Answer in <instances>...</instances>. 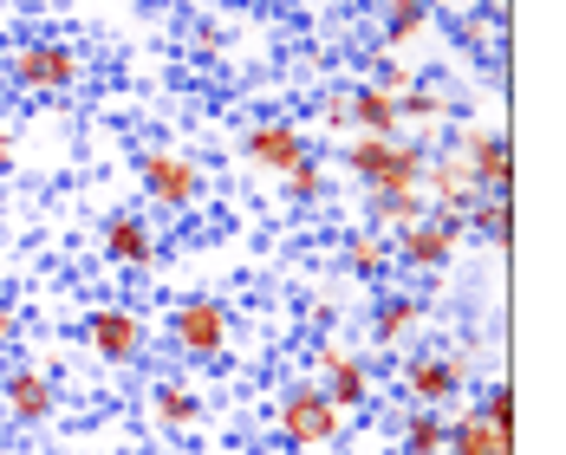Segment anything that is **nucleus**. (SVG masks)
Masks as SVG:
<instances>
[{
  "label": "nucleus",
  "mask_w": 566,
  "mask_h": 455,
  "mask_svg": "<svg viewBox=\"0 0 566 455\" xmlns=\"http://www.w3.org/2000/svg\"><path fill=\"white\" fill-rule=\"evenodd\" d=\"M164 339L182 364H222L241 339V313L222 293H176L164 306Z\"/></svg>",
  "instance_id": "obj_1"
},
{
  "label": "nucleus",
  "mask_w": 566,
  "mask_h": 455,
  "mask_svg": "<svg viewBox=\"0 0 566 455\" xmlns=\"http://www.w3.org/2000/svg\"><path fill=\"white\" fill-rule=\"evenodd\" d=\"M268 423H274L281 449H293V455H339L345 436H352V416L313 378H293L281 398H274V416Z\"/></svg>",
  "instance_id": "obj_2"
},
{
  "label": "nucleus",
  "mask_w": 566,
  "mask_h": 455,
  "mask_svg": "<svg viewBox=\"0 0 566 455\" xmlns=\"http://www.w3.org/2000/svg\"><path fill=\"white\" fill-rule=\"evenodd\" d=\"M137 189H144V202L157 209V215H196L202 202H209V170H202V157L196 150H182V144H144L137 150Z\"/></svg>",
  "instance_id": "obj_3"
},
{
  "label": "nucleus",
  "mask_w": 566,
  "mask_h": 455,
  "mask_svg": "<svg viewBox=\"0 0 566 455\" xmlns=\"http://www.w3.org/2000/svg\"><path fill=\"white\" fill-rule=\"evenodd\" d=\"M339 170L378 195V189H423V170H430V144L423 137H345Z\"/></svg>",
  "instance_id": "obj_4"
},
{
  "label": "nucleus",
  "mask_w": 566,
  "mask_h": 455,
  "mask_svg": "<svg viewBox=\"0 0 566 455\" xmlns=\"http://www.w3.org/2000/svg\"><path fill=\"white\" fill-rule=\"evenodd\" d=\"M85 53L72 46V40H20V46H7V65H0V78L13 85V92H27V98H59V92H78L85 85Z\"/></svg>",
  "instance_id": "obj_5"
},
{
  "label": "nucleus",
  "mask_w": 566,
  "mask_h": 455,
  "mask_svg": "<svg viewBox=\"0 0 566 455\" xmlns=\"http://www.w3.org/2000/svg\"><path fill=\"white\" fill-rule=\"evenodd\" d=\"M462 241H469L462 215L430 209V215H417L403 234H391V267H403L410 281H450L455 261H462Z\"/></svg>",
  "instance_id": "obj_6"
},
{
  "label": "nucleus",
  "mask_w": 566,
  "mask_h": 455,
  "mask_svg": "<svg viewBox=\"0 0 566 455\" xmlns=\"http://www.w3.org/2000/svg\"><path fill=\"white\" fill-rule=\"evenodd\" d=\"M450 157L469 170L475 195H509V182H514V144H509V124H502V112L462 117V124L450 130Z\"/></svg>",
  "instance_id": "obj_7"
},
{
  "label": "nucleus",
  "mask_w": 566,
  "mask_h": 455,
  "mask_svg": "<svg viewBox=\"0 0 566 455\" xmlns=\"http://www.w3.org/2000/svg\"><path fill=\"white\" fill-rule=\"evenodd\" d=\"M78 332H85V351H92L98 364L130 371V364H144V351H150V313H144L137 299H98V306H85Z\"/></svg>",
  "instance_id": "obj_8"
},
{
  "label": "nucleus",
  "mask_w": 566,
  "mask_h": 455,
  "mask_svg": "<svg viewBox=\"0 0 566 455\" xmlns=\"http://www.w3.org/2000/svg\"><path fill=\"white\" fill-rule=\"evenodd\" d=\"M469 378L475 371L462 351H403V364H397V391L417 410H443V416L469 398Z\"/></svg>",
  "instance_id": "obj_9"
},
{
  "label": "nucleus",
  "mask_w": 566,
  "mask_h": 455,
  "mask_svg": "<svg viewBox=\"0 0 566 455\" xmlns=\"http://www.w3.org/2000/svg\"><path fill=\"white\" fill-rule=\"evenodd\" d=\"M0 416H7L20 436H40L59 416V378L46 364H33V358L7 364V371H0Z\"/></svg>",
  "instance_id": "obj_10"
},
{
  "label": "nucleus",
  "mask_w": 566,
  "mask_h": 455,
  "mask_svg": "<svg viewBox=\"0 0 566 455\" xmlns=\"http://www.w3.org/2000/svg\"><path fill=\"white\" fill-rule=\"evenodd\" d=\"M306 378H313L326 398L339 403L345 416H352V410H371V398H378V378H371V364H365L352 345H339V339H319V345H313V358H306Z\"/></svg>",
  "instance_id": "obj_11"
},
{
  "label": "nucleus",
  "mask_w": 566,
  "mask_h": 455,
  "mask_svg": "<svg viewBox=\"0 0 566 455\" xmlns=\"http://www.w3.org/2000/svg\"><path fill=\"white\" fill-rule=\"evenodd\" d=\"M313 157V144H306V124L300 117H254L248 130H241V163L254 176H274L281 182L286 170H300Z\"/></svg>",
  "instance_id": "obj_12"
},
{
  "label": "nucleus",
  "mask_w": 566,
  "mask_h": 455,
  "mask_svg": "<svg viewBox=\"0 0 566 455\" xmlns=\"http://www.w3.org/2000/svg\"><path fill=\"white\" fill-rule=\"evenodd\" d=\"M430 326V299L410 293V286H378L371 306H365V339L378 351H410Z\"/></svg>",
  "instance_id": "obj_13"
},
{
  "label": "nucleus",
  "mask_w": 566,
  "mask_h": 455,
  "mask_svg": "<svg viewBox=\"0 0 566 455\" xmlns=\"http://www.w3.org/2000/svg\"><path fill=\"white\" fill-rule=\"evenodd\" d=\"M98 254H105V267H117V274H150L157 267V222L144 209H105Z\"/></svg>",
  "instance_id": "obj_14"
},
{
  "label": "nucleus",
  "mask_w": 566,
  "mask_h": 455,
  "mask_svg": "<svg viewBox=\"0 0 566 455\" xmlns=\"http://www.w3.org/2000/svg\"><path fill=\"white\" fill-rule=\"evenodd\" d=\"M423 202H430V209H443V215H469V209H475V182H469V170L455 163L450 150H430Z\"/></svg>",
  "instance_id": "obj_15"
},
{
  "label": "nucleus",
  "mask_w": 566,
  "mask_h": 455,
  "mask_svg": "<svg viewBox=\"0 0 566 455\" xmlns=\"http://www.w3.org/2000/svg\"><path fill=\"white\" fill-rule=\"evenodd\" d=\"M345 117H352V137H403V130H397V98L378 92L371 78L345 85Z\"/></svg>",
  "instance_id": "obj_16"
},
{
  "label": "nucleus",
  "mask_w": 566,
  "mask_h": 455,
  "mask_svg": "<svg viewBox=\"0 0 566 455\" xmlns=\"http://www.w3.org/2000/svg\"><path fill=\"white\" fill-rule=\"evenodd\" d=\"M202 423V398H196V384L189 378H164L157 391H150V430H164V436H189Z\"/></svg>",
  "instance_id": "obj_17"
},
{
  "label": "nucleus",
  "mask_w": 566,
  "mask_h": 455,
  "mask_svg": "<svg viewBox=\"0 0 566 455\" xmlns=\"http://www.w3.org/2000/svg\"><path fill=\"white\" fill-rule=\"evenodd\" d=\"M437 27V13L423 7V0H385V13H378V53H410L423 33Z\"/></svg>",
  "instance_id": "obj_18"
},
{
  "label": "nucleus",
  "mask_w": 566,
  "mask_h": 455,
  "mask_svg": "<svg viewBox=\"0 0 566 455\" xmlns=\"http://www.w3.org/2000/svg\"><path fill=\"white\" fill-rule=\"evenodd\" d=\"M417 215H430L423 189H378V195H365V228H371V234H385V241L403 234Z\"/></svg>",
  "instance_id": "obj_19"
},
{
  "label": "nucleus",
  "mask_w": 566,
  "mask_h": 455,
  "mask_svg": "<svg viewBox=\"0 0 566 455\" xmlns=\"http://www.w3.org/2000/svg\"><path fill=\"white\" fill-rule=\"evenodd\" d=\"M450 124V92L443 85H410V92H397V130L410 137V130H423V144H430V130H443Z\"/></svg>",
  "instance_id": "obj_20"
},
{
  "label": "nucleus",
  "mask_w": 566,
  "mask_h": 455,
  "mask_svg": "<svg viewBox=\"0 0 566 455\" xmlns=\"http://www.w3.org/2000/svg\"><path fill=\"white\" fill-rule=\"evenodd\" d=\"M443 455H514V436L495 430V423H482V410H455Z\"/></svg>",
  "instance_id": "obj_21"
},
{
  "label": "nucleus",
  "mask_w": 566,
  "mask_h": 455,
  "mask_svg": "<svg viewBox=\"0 0 566 455\" xmlns=\"http://www.w3.org/2000/svg\"><path fill=\"white\" fill-rule=\"evenodd\" d=\"M339 267L352 281H385V274H391V241L371 234V228H352L339 241Z\"/></svg>",
  "instance_id": "obj_22"
},
{
  "label": "nucleus",
  "mask_w": 566,
  "mask_h": 455,
  "mask_svg": "<svg viewBox=\"0 0 566 455\" xmlns=\"http://www.w3.org/2000/svg\"><path fill=\"white\" fill-rule=\"evenodd\" d=\"M443 443H450V416L443 410H403L397 416V455H443Z\"/></svg>",
  "instance_id": "obj_23"
},
{
  "label": "nucleus",
  "mask_w": 566,
  "mask_h": 455,
  "mask_svg": "<svg viewBox=\"0 0 566 455\" xmlns=\"http://www.w3.org/2000/svg\"><path fill=\"white\" fill-rule=\"evenodd\" d=\"M462 228H475V234L489 241V254H495V261H509V241H514V209H509V195H475V209L462 215Z\"/></svg>",
  "instance_id": "obj_24"
},
{
  "label": "nucleus",
  "mask_w": 566,
  "mask_h": 455,
  "mask_svg": "<svg viewBox=\"0 0 566 455\" xmlns=\"http://www.w3.org/2000/svg\"><path fill=\"white\" fill-rule=\"evenodd\" d=\"M326 195H333V163H319V157L281 176V202H293V209H319Z\"/></svg>",
  "instance_id": "obj_25"
},
{
  "label": "nucleus",
  "mask_w": 566,
  "mask_h": 455,
  "mask_svg": "<svg viewBox=\"0 0 566 455\" xmlns=\"http://www.w3.org/2000/svg\"><path fill=\"white\" fill-rule=\"evenodd\" d=\"M475 410H482V423H495V430H509L514 436V384H509V371L482 384V403H475Z\"/></svg>",
  "instance_id": "obj_26"
},
{
  "label": "nucleus",
  "mask_w": 566,
  "mask_h": 455,
  "mask_svg": "<svg viewBox=\"0 0 566 455\" xmlns=\"http://www.w3.org/2000/svg\"><path fill=\"white\" fill-rule=\"evenodd\" d=\"M371 85H378V92H410V85H417V65H410V59H397V53H378V46H371Z\"/></svg>",
  "instance_id": "obj_27"
},
{
  "label": "nucleus",
  "mask_w": 566,
  "mask_h": 455,
  "mask_svg": "<svg viewBox=\"0 0 566 455\" xmlns=\"http://www.w3.org/2000/svg\"><path fill=\"white\" fill-rule=\"evenodd\" d=\"M20 339H27V313H20V299L0 293V351H13Z\"/></svg>",
  "instance_id": "obj_28"
},
{
  "label": "nucleus",
  "mask_w": 566,
  "mask_h": 455,
  "mask_svg": "<svg viewBox=\"0 0 566 455\" xmlns=\"http://www.w3.org/2000/svg\"><path fill=\"white\" fill-rule=\"evenodd\" d=\"M313 112H319V124H326V130H345V137H352V117H345V92H319V105H313Z\"/></svg>",
  "instance_id": "obj_29"
},
{
  "label": "nucleus",
  "mask_w": 566,
  "mask_h": 455,
  "mask_svg": "<svg viewBox=\"0 0 566 455\" xmlns=\"http://www.w3.org/2000/svg\"><path fill=\"white\" fill-rule=\"evenodd\" d=\"M0 170H13V144L7 137H0Z\"/></svg>",
  "instance_id": "obj_30"
}]
</instances>
